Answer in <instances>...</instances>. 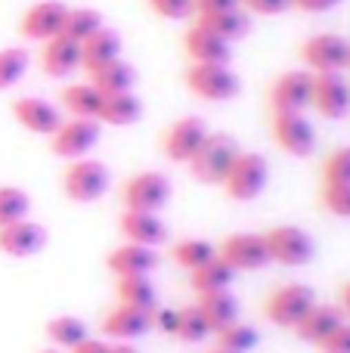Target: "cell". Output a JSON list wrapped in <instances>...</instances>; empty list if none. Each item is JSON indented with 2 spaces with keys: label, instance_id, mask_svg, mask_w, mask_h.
<instances>
[{
  "label": "cell",
  "instance_id": "34",
  "mask_svg": "<svg viewBox=\"0 0 350 353\" xmlns=\"http://www.w3.org/2000/svg\"><path fill=\"white\" fill-rule=\"evenodd\" d=\"M103 12L99 10H90V6H68L65 12V25H62V34L72 37V41L84 43L90 34H96L99 28H103Z\"/></svg>",
  "mask_w": 350,
  "mask_h": 353
},
{
  "label": "cell",
  "instance_id": "17",
  "mask_svg": "<svg viewBox=\"0 0 350 353\" xmlns=\"http://www.w3.org/2000/svg\"><path fill=\"white\" fill-rule=\"evenodd\" d=\"M43 245H47V230L31 217L0 226V254L6 257H16V261L34 257L43 251Z\"/></svg>",
  "mask_w": 350,
  "mask_h": 353
},
{
  "label": "cell",
  "instance_id": "37",
  "mask_svg": "<svg viewBox=\"0 0 350 353\" xmlns=\"http://www.w3.org/2000/svg\"><path fill=\"white\" fill-rule=\"evenodd\" d=\"M217 335V347H227V350H239V353H248V350H254L258 347V341H260V335L251 329L248 323H229V325H223L220 332H214Z\"/></svg>",
  "mask_w": 350,
  "mask_h": 353
},
{
  "label": "cell",
  "instance_id": "31",
  "mask_svg": "<svg viewBox=\"0 0 350 353\" xmlns=\"http://www.w3.org/2000/svg\"><path fill=\"white\" fill-rule=\"evenodd\" d=\"M236 279V270L229 263H223L220 257H211L208 263L189 270V288L196 294H208V292H223L229 288Z\"/></svg>",
  "mask_w": 350,
  "mask_h": 353
},
{
  "label": "cell",
  "instance_id": "25",
  "mask_svg": "<svg viewBox=\"0 0 350 353\" xmlns=\"http://www.w3.org/2000/svg\"><path fill=\"white\" fill-rule=\"evenodd\" d=\"M112 59H121V34L103 25L96 34H90L81 43V68L96 72V68H103Z\"/></svg>",
  "mask_w": 350,
  "mask_h": 353
},
{
  "label": "cell",
  "instance_id": "14",
  "mask_svg": "<svg viewBox=\"0 0 350 353\" xmlns=\"http://www.w3.org/2000/svg\"><path fill=\"white\" fill-rule=\"evenodd\" d=\"M65 12H68V6L59 3V0H41V3H34L31 10L22 12V19H19V34L34 43L50 41V37L62 34Z\"/></svg>",
  "mask_w": 350,
  "mask_h": 353
},
{
  "label": "cell",
  "instance_id": "11",
  "mask_svg": "<svg viewBox=\"0 0 350 353\" xmlns=\"http://www.w3.org/2000/svg\"><path fill=\"white\" fill-rule=\"evenodd\" d=\"M205 137H208V124L198 115H183L161 134V152L174 165H189V159L205 143Z\"/></svg>",
  "mask_w": 350,
  "mask_h": 353
},
{
  "label": "cell",
  "instance_id": "29",
  "mask_svg": "<svg viewBox=\"0 0 350 353\" xmlns=\"http://www.w3.org/2000/svg\"><path fill=\"white\" fill-rule=\"evenodd\" d=\"M196 304H198V310L205 313V319H208V325L214 332H220L223 325H229V323L239 319V301L233 298L229 288H223V292L196 294Z\"/></svg>",
  "mask_w": 350,
  "mask_h": 353
},
{
  "label": "cell",
  "instance_id": "3",
  "mask_svg": "<svg viewBox=\"0 0 350 353\" xmlns=\"http://www.w3.org/2000/svg\"><path fill=\"white\" fill-rule=\"evenodd\" d=\"M109 183V168L99 159H90V155L68 161L65 171H62V192L68 201H78V205H90V201L103 199Z\"/></svg>",
  "mask_w": 350,
  "mask_h": 353
},
{
  "label": "cell",
  "instance_id": "9",
  "mask_svg": "<svg viewBox=\"0 0 350 353\" xmlns=\"http://www.w3.org/2000/svg\"><path fill=\"white\" fill-rule=\"evenodd\" d=\"M99 134H103V124L96 118H65L59 130L50 137V152L65 161L84 159L99 143Z\"/></svg>",
  "mask_w": 350,
  "mask_h": 353
},
{
  "label": "cell",
  "instance_id": "12",
  "mask_svg": "<svg viewBox=\"0 0 350 353\" xmlns=\"http://www.w3.org/2000/svg\"><path fill=\"white\" fill-rule=\"evenodd\" d=\"M217 257L223 263L236 270V273H245V270H264L270 263V251H267L264 232H233L217 245Z\"/></svg>",
  "mask_w": 350,
  "mask_h": 353
},
{
  "label": "cell",
  "instance_id": "43",
  "mask_svg": "<svg viewBox=\"0 0 350 353\" xmlns=\"http://www.w3.org/2000/svg\"><path fill=\"white\" fill-rule=\"evenodd\" d=\"M320 353H350V323H341L322 344H316Z\"/></svg>",
  "mask_w": 350,
  "mask_h": 353
},
{
  "label": "cell",
  "instance_id": "50",
  "mask_svg": "<svg viewBox=\"0 0 350 353\" xmlns=\"http://www.w3.org/2000/svg\"><path fill=\"white\" fill-rule=\"evenodd\" d=\"M41 353H59V350H41Z\"/></svg>",
  "mask_w": 350,
  "mask_h": 353
},
{
  "label": "cell",
  "instance_id": "13",
  "mask_svg": "<svg viewBox=\"0 0 350 353\" xmlns=\"http://www.w3.org/2000/svg\"><path fill=\"white\" fill-rule=\"evenodd\" d=\"M270 103L273 115L279 112H307L313 103V72L307 68H295V72H285L276 78V84L270 87Z\"/></svg>",
  "mask_w": 350,
  "mask_h": 353
},
{
  "label": "cell",
  "instance_id": "49",
  "mask_svg": "<svg viewBox=\"0 0 350 353\" xmlns=\"http://www.w3.org/2000/svg\"><path fill=\"white\" fill-rule=\"evenodd\" d=\"M208 353H239V350H227V347H217V344H214Z\"/></svg>",
  "mask_w": 350,
  "mask_h": 353
},
{
  "label": "cell",
  "instance_id": "2",
  "mask_svg": "<svg viewBox=\"0 0 350 353\" xmlns=\"http://www.w3.org/2000/svg\"><path fill=\"white\" fill-rule=\"evenodd\" d=\"M186 87L192 97L205 103H229L239 97L242 81L229 65H214V62H189L186 68Z\"/></svg>",
  "mask_w": 350,
  "mask_h": 353
},
{
  "label": "cell",
  "instance_id": "4",
  "mask_svg": "<svg viewBox=\"0 0 350 353\" xmlns=\"http://www.w3.org/2000/svg\"><path fill=\"white\" fill-rule=\"evenodd\" d=\"M267 183H270V161L260 152H239L220 186L233 201H251L264 192Z\"/></svg>",
  "mask_w": 350,
  "mask_h": 353
},
{
  "label": "cell",
  "instance_id": "10",
  "mask_svg": "<svg viewBox=\"0 0 350 353\" xmlns=\"http://www.w3.org/2000/svg\"><path fill=\"white\" fill-rule=\"evenodd\" d=\"M270 137L285 155L307 159L316 149V128L307 121L304 112H279L270 121Z\"/></svg>",
  "mask_w": 350,
  "mask_h": 353
},
{
  "label": "cell",
  "instance_id": "40",
  "mask_svg": "<svg viewBox=\"0 0 350 353\" xmlns=\"http://www.w3.org/2000/svg\"><path fill=\"white\" fill-rule=\"evenodd\" d=\"M322 183H350V146H341L322 161Z\"/></svg>",
  "mask_w": 350,
  "mask_h": 353
},
{
  "label": "cell",
  "instance_id": "19",
  "mask_svg": "<svg viewBox=\"0 0 350 353\" xmlns=\"http://www.w3.org/2000/svg\"><path fill=\"white\" fill-rule=\"evenodd\" d=\"M118 230H121L124 242L146 245V248H158V245L167 242L165 220L152 211H124L118 217Z\"/></svg>",
  "mask_w": 350,
  "mask_h": 353
},
{
  "label": "cell",
  "instance_id": "18",
  "mask_svg": "<svg viewBox=\"0 0 350 353\" xmlns=\"http://www.w3.org/2000/svg\"><path fill=\"white\" fill-rule=\"evenodd\" d=\"M41 68L47 78H72L81 68V43L65 34H56L41 43Z\"/></svg>",
  "mask_w": 350,
  "mask_h": 353
},
{
  "label": "cell",
  "instance_id": "32",
  "mask_svg": "<svg viewBox=\"0 0 350 353\" xmlns=\"http://www.w3.org/2000/svg\"><path fill=\"white\" fill-rule=\"evenodd\" d=\"M43 335L50 338V344L53 347H62V350H72L74 344H81L87 335V323L78 316H68V313H62V316H53L47 325H43Z\"/></svg>",
  "mask_w": 350,
  "mask_h": 353
},
{
  "label": "cell",
  "instance_id": "7",
  "mask_svg": "<svg viewBox=\"0 0 350 353\" xmlns=\"http://www.w3.org/2000/svg\"><path fill=\"white\" fill-rule=\"evenodd\" d=\"M174 186L161 171H140L121 186L124 211H152L158 214L171 201Z\"/></svg>",
  "mask_w": 350,
  "mask_h": 353
},
{
  "label": "cell",
  "instance_id": "8",
  "mask_svg": "<svg viewBox=\"0 0 350 353\" xmlns=\"http://www.w3.org/2000/svg\"><path fill=\"white\" fill-rule=\"evenodd\" d=\"M267 251H270V263H279V267H304V263L313 261V239L310 232H304L301 226H273V230L264 232Z\"/></svg>",
  "mask_w": 350,
  "mask_h": 353
},
{
  "label": "cell",
  "instance_id": "24",
  "mask_svg": "<svg viewBox=\"0 0 350 353\" xmlns=\"http://www.w3.org/2000/svg\"><path fill=\"white\" fill-rule=\"evenodd\" d=\"M140 118H143V103L134 90L103 97L99 112H96V121L109 124V128H130V124H136Z\"/></svg>",
  "mask_w": 350,
  "mask_h": 353
},
{
  "label": "cell",
  "instance_id": "23",
  "mask_svg": "<svg viewBox=\"0 0 350 353\" xmlns=\"http://www.w3.org/2000/svg\"><path fill=\"white\" fill-rule=\"evenodd\" d=\"M152 329H155L152 313L134 310V307H124V304H118L115 310H109L103 319V335L115 338V341H134V338H143Z\"/></svg>",
  "mask_w": 350,
  "mask_h": 353
},
{
  "label": "cell",
  "instance_id": "41",
  "mask_svg": "<svg viewBox=\"0 0 350 353\" xmlns=\"http://www.w3.org/2000/svg\"><path fill=\"white\" fill-rule=\"evenodd\" d=\"M146 6L155 12V16L171 19V22L186 19L192 12V0H146Z\"/></svg>",
  "mask_w": 350,
  "mask_h": 353
},
{
  "label": "cell",
  "instance_id": "30",
  "mask_svg": "<svg viewBox=\"0 0 350 353\" xmlns=\"http://www.w3.org/2000/svg\"><path fill=\"white\" fill-rule=\"evenodd\" d=\"M90 84L96 87L103 97H109V93H127V90H134V84H136V68L124 59H112V62H105L103 68L90 72Z\"/></svg>",
  "mask_w": 350,
  "mask_h": 353
},
{
  "label": "cell",
  "instance_id": "21",
  "mask_svg": "<svg viewBox=\"0 0 350 353\" xmlns=\"http://www.w3.org/2000/svg\"><path fill=\"white\" fill-rule=\"evenodd\" d=\"M183 53L189 56V62L229 65V59H233V43L220 41V37H214L211 31L192 25V28H186V34H183Z\"/></svg>",
  "mask_w": 350,
  "mask_h": 353
},
{
  "label": "cell",
  "instance_id": "1",
  "mask_svg": "<svg viewBox=\"0 0 350 353\" xmlns=\"http://www.w3.org/2000/svg\"><path fill=\"white\" fill-rule=\"evenodd\" d=\"M239 143L229 134H208L205 143L198 146V152L189 159V174L196 183H205V186H220L223 176H227L229 165L239 155Z\"/></svg>",
  "mask_w": 350,
  "mask_h": 353
},
{
  "label": "cell",
  "instance_id": "15",
  "mask_svg": "<svg viewBox=\"0 0 350 353\" xmlns=\"http://www.w3.org/2000/svg\"><path fill=\"white\" fill-rule=\"evenodd\" d=\"M310 109H316L326 121L347 118L350 115V84L338 72L313 74V103H310Z\"/></svg>",
  "mask_w": 350,
  "mask_h": 353
},
{
  "label": "cell",
  "instance_id": "5",
  "mask_svg": "<svg viewBox=\"0 0 350 353\" xmlns=\"http://www.w3.org/2000/svg\"><path fill=\"white\" fill-rule=\"evenodd\" d=\"M313 304H316V292L310 285H304V282H285L276 292L267 294L264 316L273 325H279V329H295Z\"/></svg>",
  "mask_w": 350,
  "mask_h": 353
},
{
  "label": "cell",
  "instance_id": "22",
  "mask_svg": "<svg viewBox=\"0 0 350 353\" xmlns=\"http://www.w3.org/2000/svg\"><path fill=\"white\" fill-rule=\"evenodd\" d=\"M341 323H347L344 313H341V307H335V304H313L307 310V316H304L291 332H295L301 341H307V344H313V347H316V344L326 341V338L332 335Z\"/></svg>",
  "mask_w": 350,
  "mask_h": 353
},
{
  "label": "cell",
  "instance_id": "20",
  "mask_svg": "<svg viewBox=\"0 0 350 353\" xmlns=\"http://www.w3.org/2000/svg\"><path fill=\"white\" fill-rule=\"evenodd\" d=\"M105 267H109L115 276H149L155 267H158V251L146 248V245L124 242V245H118V248L109 251Z\"/></svg>",
  "mask_w": 350,
  "mask_h": 353
},
{
  "label": "cell",
  "instance_id": "39",
  "mask_svg": "<svg viewBox=\"0 0 350 353\" xmlns=\"http://www.w3.org/2000/svg\"><path fill=\"white\" fill-rule=\"evenodd\" d=\"M320 201L329 214L350 220V183H322Z\"/></svg>",
  "mask_w": 350,
  "mask_h": 353
},
{
  "label": "cell",
  "instance_id": "46",
  "mask_svg": "<svg viewBox=\"0 0 350 353\" xmlns=\"http://www.w3.org/2000/svg\"><path fill=\"white\" fill-rule=\"evenodd\" d=\"M109 350H112V344L99 341V338H84V341L74 344L68 353H109Z\"/></svg>",
  "mask_w": 350,
  "mask_h": 353
},
{
  "label": "cell",
  "instance_id": "28",
  "mask_svg": "<svg viewBox=\"0 0 350 353\" xmlns=\"http://www.w3.org/2000/svg\"><path fill=\"white\" fill-rule=\"evenodd\" d=\"M196 25L211 31V34L220 37V41L236 43L251 31V16H248L245 10H227V12H214V16H198Z\"/></svg>",
  "mask_w": 350,
  "mask_h": 353
},
{
  "label": "cell",
  "instance_id": "42",
  "mask_svg": "<svg viewBox=\"0 0 350 353\" xmlns=\"http://www.w3.org/2000/svg\"><path fill=\"white\" fill-rule=\"evenodd\" d=\"M239 6L248 16H282L291 10V0H239Z\"/></svg>",
  "mask_w": 350,
  "mask_h": 353
},
{
  "label": "cell",
  "instance_id": "38",
  "mask_svg": "<svg viewBox=\"0 0 350 353\" xmlns=\"http://www.w3.org/2000/svg\"><path fill=\"white\" fill-rule=\"evenodd\" d=\"M31 214V195L19 186H0V226L16 223Z\"/></svg>",
  "mask_w": 350,
  "mask_h": 353
},
{
  "label": "cell",
  "instance_id": "35",
  "mask_svg": "<svg viewBox=\"0 0 350 353\" xmlns=\"http://www.w3.org/2000/svg\"><path fill=\"white\" fill-rule=\"evenodd\" d=\"M28 65H31V56L25 47H3L0 50V93L12 90V87L25 78Z\"/></svg>",
  "mask_w": 350,
  "mask_h": 353
},
{
  "label": "cell",
  "instance_id": "48",
  "mask_svg": "<svg viewBox=\"0 0 350 353\" xmlns=\"http://www.w3.org/2000/svg\"><path fill=\"white\" fill-rule=\"evenodd\" d=\"M109 353H140L136 347H130V341H118V344H112V350Z\"/></svg>",
  "mask_w": 350,
  "mask_h": 353
},
{
  "label": "cell",
  "instance_id": "6",
  "mask_svg": "<svg viewBox=\"0 0 350 353\" xmlns=\"http://www.w3.org/2000/svg\"><path fill=\"white\" fill-rule=\"evenodd\" d=\"M301 62L307 65V72L313 74H326V72H344L350 68V41L332 31H322V34H310L307 41L298 50Z\"/></svg>",
  "mask_w": 350,
  "mask_h": 353
},
{
  "label": "cell",
  "instance_id": "16",
  "mask_svg": "<svg viewBox=\"0 0 350 353\" xmlns=\"http://www.w3.org/2000/svg\"><path fill=\"white\" fill-rule=\"evenodd\" d=\"M12 118H16L19 128H25L28 134L37 137H53L59 130V124L65 121L59 105H53L43 97H19L12 103Z\"/></svg>",
  "mask_w": 350,
  "mask_h": 353
},
{
  "label": "cell",
  "instance_id": "33",
  "mask_svg": "<svg viewBox=\"0 0 350 353\" xmlns=\"http://www.w3.org/2000/svg\"><path fill=\"white\" fill-rule=\"evenodd\" d=\"M214 335V329L208 325L205 313L198 310V304H189V307H180L177 310V325H174V338L183 344H202L205 338Z\"/></svg>",
  "mask_w": 350,
  "mask_h": 353
},
{
  "label": "cell",
  "instance_id": "47",
  "mask_svg": "<svg viewBox=\"0 0 350 353\" xmlns=\"http://www.w3.org/2000/svg\"><path fill=\"white\" fill-rule=\"evenodd\" d=\"M341 313H344V316H350V282H344V285H341Z\"/></svg>",
  "mask_w": 350,
  "mask_h": 353
},
{
  "label": "cell",
  "instance_id": "44",
  "mask_svg": "<svg viewBox=\"0 0 350 353\" xmlns=\"http://www.w3.org/2000/svg\"><path fill=\"white\" fill-rule=\"evenodd\" d=\"M227 10H242L239 0H192L196 16H214V12H227Z\"/></svg>",
  "mask_w": 350,
  "mask_h": 353
},
{
  "label": "cell",
  "instance_id": "36",
  "mask_svg": "<svg viewBox=\"0 0 350 353\" xmlns=\"http://www.w3.org/2000/svg\"><path fill=\"white\" fill-rule=\"evenodd\" d=\"M171 257L183 270H196L202 263H208L211 257H217V248L211 242H205V239H183V242H177L171 248Z\"/></svg>",
  "mask_w": 350,
  "mask_h": 353
},
{
  "label": "cell",
  "instance_id": "45",
  "mask_svg": "<svg viewBox=\"0 0 350 353\" xmlns=\"http://www.w3.org/2000/svg\"><path fill=\"white\" fill-rule=\"evenodd\" d=\"M341 0H291V10L310 12V16H320V12H332Z\"/></svg>",
  "mask_w": 350,
  "mask_h": 353
},
{
  "label": "cell",
  "instance_id": "27",
  "mask_svg": "<svg viewBox=\"0 0 350 353\" xmlns=\"http://www.w3.org/2000/svg\"><path fill=\"white\" fill-rule=\"evenodd\" d=\"M99 103H103V93L90 84V81H74L65 84L59 93V109L68 118H96Z\"/></svg>",
  "mask_w": 350,
  "mask_h": 353
},
{
  "label": "cell",
  "instance_id": "26",
  "mask_svg": "<svg viewBox=\"0 0 350 353\" xmlns=\"http://www.w3.org/2000/svg\"><path fill=\"white\" fill-rule=\"evenodd\" d=\"M115 298L118 304L134 307L143 313L158 310V292L149 276H115Z\"/></svg>",
  "mask_w": 350,
  "mask_h": 353
}]
</instances>
